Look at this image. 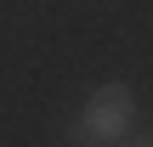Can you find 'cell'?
<instances>
[{
  "label": "cell",
  "mask_w": 153,
  "mask_h": 147,
  "mask_svg": "<svg viewBox=\"0 0 153 147\" xmlns=\"http://www.w3.org/2000/svg\"><path fill=\"white\" fill-rule=\"evenodd\" d=\"M136 119V91L131 85H97L79 108V142H125Z\"/></svg>",
  "instance_id": "1"
},
{
  "label": "cell",
  "mask_w": 153,
  "mask_h": 147,
  "mask_svg": "<svg viewBox=\"0 0 153 147\" xmlns=\"http://www.w3.org/2000/svg\"><path fill=\"white\" fill-rule=\"evenodd\" d=\"M119 147H153V136H125Z\"/></svg>",
  "instance_id": "2"
},
{
  "label": "cell",
  "mask_w": 153,
  "mask_h": 147,
  "mask_svg": "<svg viewBox=\"0 0 153 147\" xmlns=\"http://www.w3.org/2000/svg\"><path fill=\"white\" fill-rule=\"evenodd\" d=\"M79 147H114V142H79Z\"/></svg>",
  "instance_id": "3"
}]
</instances>
